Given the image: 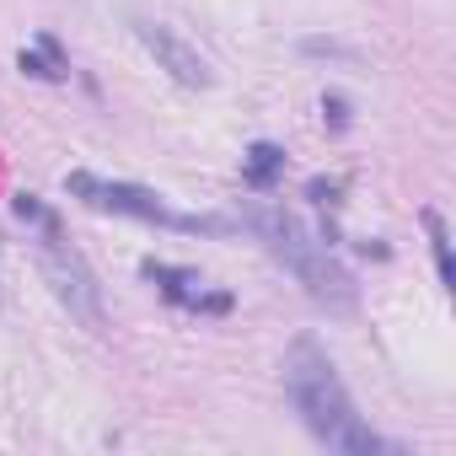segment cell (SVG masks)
I'll return each instance as SVG.
<instances>
[{
  "label": "cell",
  "instance_id": "5",
  "mask_svg": "<svg viewBox=\"0 0 456 456\" xmlns=\"http://www.w3.org/2000/svg\"><path fill=\"white\" fill-rule=\"evenodd\" d=\"M134 38L151 49V60H156L177 86H209V81H215V70L204 65V54L188 49L172 28H161V22H134Z\"/></svg>",
  "mask_w": 456,
  "mask_h": 456
},
{
  "label": "cell",
  "instance_id": "3",
  "mask_svg": "<svg viewBox=\"0 0 456 456\" xmlns=\"http://www.w3.org/2000/svg\"><path fill=\"white\" fill-rule=\"evenodd\" d=\"M17 215L22 220H33L38 225V237H33V248H38V269H44V280H49V290H54V301L81 322V328H102V285H97V274H92V264L65 242V232H60V215L54 209H44L33 193H17Z\"/></svg>",
  "mask_w": 456,
  "mask_h": 456
},
{
  "label": "cell",
  "instance_id": "2",
  "mask_svg": "<svg viewBox=\"0 0 456 456\" xmlns=\"http://www.w3.org/2000/svg\"><path fill=\"white\" fill-rule=\"evenodd\" d=\"M242 225H253V237L269 248V258H274L285 274H296V285H301L317 306H328V312H354V280H349V269L328 253V242H317V237L306 232L301 215H290L285 204H248V209H242Z\"/></svg>",
  "mask_w": 456,
  "mask_h": 456
},
{
  "label": "cell",
  "instance_id": "6",
  "mask_svg": "<svg viewBox=\"0 0 456 456\" xmlns=\"http://www.w3.org/2000/svg\"><path fill=\"white\" fill-rule=\"evenodd\" d=\"M140 274L172 301V306H183V312H232V296H225V290H209L193 269H172V264H156V258H145L140 264Z\"/></svg>",
  "mask_w": 456,
  "mask_h": 456
},
{
  "label": "cell",
  "instance_id": "8",
  "mask_svg": "<svg viewBox=\"0 0 456 456\" xmlns=\"http://www.w3.org/2000/svg\"><path fill=\"white\" fill-rule=\"evenodd\" d=\"M22 70L28 76H44V81H65V60H60V49L49 38L38 49H22Z\"/></svg>",
  "mask_w": 456,
  "mask_h": 456
},
{
  "label": "cell",
  "instance_id": "9",
  "mask_svg": "<svg viewBox=\"0 0 456 456\" xmlns=\"http://www.w3.org/2000/svg\"><path fill=\"white\" fill-rule=\"evenodd\" d=\"M424 225H429V248H435V274H440V285L451 290V242H445V220H440L435 209H424Z\"/></svg>",
  "mask_w": 456,
  "mask_h": 456
},
{
  "label": "cell",
  "instance_id": "4",
  "mask_svg": "<svg viewBox=\"0 0 456 456\" xmlns=\"http://www.w3.org/2000/svg\"><path fill=\"white\" fill-rule=\"evenodd\" d=\"M65 193L81 199L86 209H102V215H129V220H145V225H167V232H215L225 237L232 232V220H220V215H183L172 209L156 188H140V183H118V177H97V172H70L65 177Z\"/></svg>",
  "mask_w": 456,
  "mask_h": 456
},
{
  "label": "cell",
  "instance_id": "7",
  "mask_svg": "<svg viewBox=\"0 0 456 456\" xmlns=\"http://www.w3.org/2000/svg\"><path fill=\"white\" fill-rule=\"evenodd\" d=\"M285 172V151L280 145H253L248 151V161H242V177H248V188H274V177Z\"/></svg>",
  "mask_w": 456,
  "mask_h": 456
},
{
  "label": "cell",
  "instance_id": "1",
  "mask_svg": "<svg viewBox=\"0 0 456 456\" xmlns=\"http://www.w3.org/2000/svg\"><path fill=\"white\" fill-rule=\"evenodd\" d=\"M285 392L301 413V424L328 445V451H349V456H370L381 451V435L354 413L349 387L338 381L328 349L317 338H296L285 349Z\"/></svg>",
  "mask_w": 456,
  "mask_h": 456
}]
</instances>
